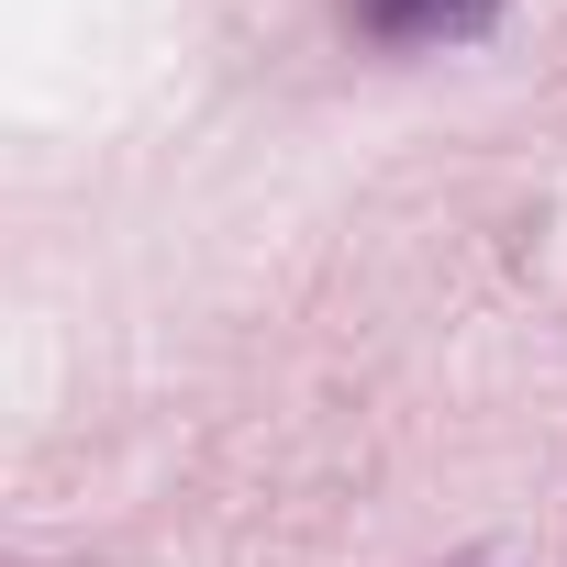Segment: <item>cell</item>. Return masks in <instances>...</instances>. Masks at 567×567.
<instances>
[{"mask_svg":"<svg viewBox=\"0 0 567 567\" xmlns=\"http://www.w3.org/2000/svg\"><path fill=\"white\" fill-rule=\"evenodd\" d=\"M357 23L379 45H467L501 23V0H357Z\"/></svg>","mask_w":567,"mask_h":567,"instance_id":"1","label":"cell"}]
</instances>
